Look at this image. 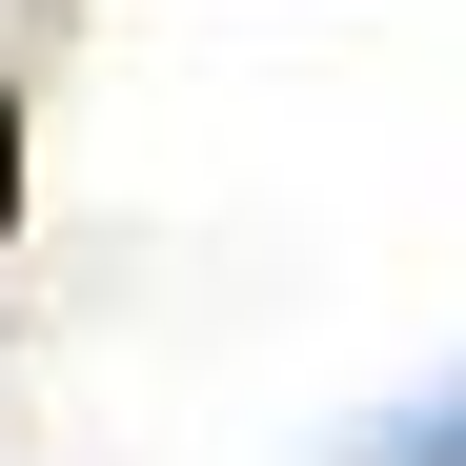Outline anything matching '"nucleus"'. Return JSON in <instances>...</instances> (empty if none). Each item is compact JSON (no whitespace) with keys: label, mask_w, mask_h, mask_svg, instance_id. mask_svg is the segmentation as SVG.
I'll list each match as a JSON object with an SVG mask.
<instances>
[{"label":"nucleus","mask_w":466,"mask_h":466,"mask_svg":"<svg viewBox=\"0 0 466 466\" xmlns=\"http://www.w3.org/2000/svg\"><path fill=\"white\" fill-rule=\"evenodd\" d=\"M0 223H21V102H0Z\"/></svg>","instance_id":"2"},{"label":"nucleus","mask_w":466,"mask_h":466,"mask_svg":"<svg viewBox=\"0 0 466 466\" xmlns=\"http://www.w3.org/2000/svg\"><path fill=\"white\" fill-rule=\"evenodd\" d=\"M345 466H466V385H426V406H385Z\"/></svg>","instance_id":"1"}]
</instances>
